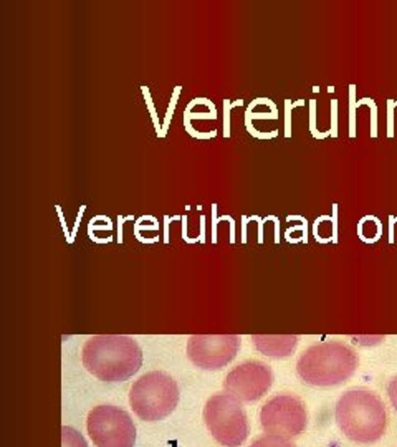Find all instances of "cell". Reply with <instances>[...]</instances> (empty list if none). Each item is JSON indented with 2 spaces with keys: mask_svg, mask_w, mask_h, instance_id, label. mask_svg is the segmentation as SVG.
Listing matches in <instances>:
<instances>
[{
  "mask_svg": "<svg viewBox=\"0 0 397 447\" xmlns=\"http://www.w3.org/2000/svg\"><path fill=\"white\" fill-rule=\"evenodd\" d=\"M338 204H333V214H331V242L338 243Z\"/></svg>",
  "mask_w": 397,
  "mask_h": 447,
  "instance_id": "24",
  "label": "cell"
},
{
  "mask_svg": "<svg viewBox=\"0 0 397 447\" xmlns=\"http://www.w3.org/2000/svg\"><path fill=\"white\" fill-rule=\"evenodd\" d=\"M61 447H88V444L77 429L61 426Z\"/></svg>",
  "mask_w": 397,
  "mask_h": 447,
  "instance_id": "11",
  "label": "cell"
},
{
  "mask_svg": "<svg viewBox=\"0 0 397 447\" xmlns=\"http://www.w3.org/2000/svg\"><path fill=\"white\" fill-rule=\"evenodd\" d=\"M86 429L96 447H134L136 426L129 412L116 406H96L88 412Z\"/></svg>",
  "mask_w": 397,
  "mask_h": 447,
  "instance_id": "6",
  "label": "cell"
},
{
  "mask_svg": "<svg viewBox=\"0 0 397 447\" xmlns=\"http://www.w3.org/2000/svg\"><path fill=\"white\" fill-rule=\"evenodd\" d=\"M129 217V215H128ZM128 217H122V215H119L118 217V242L121 243L122 242V226H125V220H128Z\"/></svg>",
  "mask_w": 397,
  "mask_h": 447,
  "instance_id": "34",
  "label": "cell"
},
{
  "mask_svg": "<svg viewBox=\"0 0 397 447\" xmlns=\"http://www.w3.org/2000/svg\"><path fill=\"white\" fill-rule=\"evenodd\" d=\"M273 384V369L270 364L258 360H247L232 368L224 379V388L240 401H257Z\"/></svg>",
  "mask_w": 397,
  "mask_h": 447,
  "instance_id": "9",
  "label": "cell"
},
{
  "mask_svg": "<svg viewBox=\"0 0 397 447\" xmlns=\"http://www.w3.org/2000/svg\"><path fill=\"white\" fill-rule=\"evenodd\" d=\"M308 105H310V131L313 134V138L323 141L328 136H331L330 130L321 133V131H318V128H316V100H310V101H308Z\"/></svg>",
  "mask_w": 397,
  "mask_h": 447,
  "instance_id": "16",
  "label": "cell"
},
{
  "mask_svg": "<svg viewBox=\"0 0 397 447\" xmlns=\"http://www.w3.org/2000/svg\"><path fill=\"white\" fill-rule=\"evenodd\" d=\"M242 105H243V100H237V101H230L227 98L224 100V136L227 139L230 138V111L232 108H237Z\"/></svg>",
  "mask_w": 397,
  "mask_h": 447,
  "instance_id": "18",
  "label": "cell"
},
{
  "mask_svg": "<svg viewBox=\"0 0 397 447\" xmlns=\"http://www.w3.org/2000/svg\"><path fill=\"white\" fill-rule=\"evenodd\" d=\"M249 220H257L258 222V243H263V224H265V219L260 217V215H250Z\"/></svg>",
  "mask_w": 397,
  "mask_h": 447,
  "instance_id": "29",
  "label": "cell"
},
{
  "mask_svg": "<svg viewBox=\"0 0 397 447\" xmlns=\"http://www.w3.org/2000/svg\"><path fill=\"white\" fill-rule=\"evenodd\" d=\"M395 222H397V217H395Z\"/></svg>",
  "mask_w": 397,
  "mask_h": 447,
  "instance_id": "40",
  "label": "cell"
},
{
  "mask_svg": "<svg viewBox=\"0 0 397 447\" xmlns=\"http://www.w3.org/2000/svg\"><path fill=\"white\" fill-rule=\"evenodd\" d=\"M55 209H57V214H58V217H60L61 227H63V234L66 237V242L71 243V232H70V229H68V226H66V220H65V215H63V209H61L60 206H55Z\"/></svg>",
  "mask_w": 397,
  "mask_h": 447,
  "instance_id": "26",
  "label": "cell"
},
{
  "mask_svg": "<svg viewBox=\"0 0 397 447\" xmlns=\"http://www.w3.org/2000/svg\"><path fill=\"white\" fill-rule=\"evenodd\" d=\"M260 424L266 434L286 439L300 436L308 424L303 399L288 392L271 396L260 409Z\"/></svg>",
  "mask_w": 397,
  "mask_h": 447,
  "instance_id": "7",
  "label": "cell"
},
{
  "mask_svg": "<svg viewBox=\"0 0 397 447\" xmlns=\"http://www.w3.org/2000/svg\"><path fill=\"white\" fill-rule=\"evenodd\" d=\"M331 138H338V100L331 101Z\"/></svg>",
  "mask_w": 397,
  "mask_h": 447,
  "instance_id": "23",
  "label": "cell"
},
{
  "mask_svg": "<svg viewBox=\"0 0 397 447\" xmlns=\"http://www.w3.org/2000/svg\"><path fill=\"white\" fill-rule=\"evenodd\" d=\"M250 338L260 353L271 358L290 356L300 340L296 335H252Z\"/></svg>",
  "mask_w": 397,
  "mask_h": 447,
  "instance_id": "10",
  "label": "cell"
},
{
  "mask_svg": "<svg viewBox=\"0 0 397 447\" xmlns=\"http://www.w3.org/2000/svg\"><path fill=\"white\" fill-rule=\"evenodd\" d=\"M387 394H389V399H391V404H392L394 411L397 412V376H394L391 381H389Z\"/></svg>",
  "mask_w": 397,
  "mask_h": 447,
  "instance_id": "25",
  "label": "cell"
},
{
  "mask_svg": "<svg viewBox=\"0 0 397 447\" xmlns=\"http://www.w3.org/2000/svg\"><path fill=\"white\" fill-rule=\"evenodd\" d=\"M296 106H305V100H298L295 103L285 100V138H291V110Z\"/></svg>",
  "mask_w": 397,
  "mask_h": 447,
  "instance_id": "19",
  "label": "cell"
},
{
  "mask_svg": "<svg viewBox=\"0 0 397 447\" xmlns=\"http://www.w3.org/2000/svg\"><path fill=\"white\" fill-rule=\"evenodd\" d=\"M359 364V356L341 341H323L311 344L298 358L296 373L310 386H336L348 381Z\"/></svg>",
  "mask_w": 397,
  "mask_h": 447,
  "instance_id": "3",
  "label": "cell"
},
{
  "mask_svg": "<svg viewBox=\"0 0 397 447\" xmlns=\"http://www.w3.org/2000/svg\"><path fill=\"white\" fill-rule=\"evenodd\" d=\"M249 215H242V243H245L247 242V235H249V232H247V227H249Z\"/></svg>",
  "mask_w": 397,
  "mask_h": 447,
  "instance_id": "31",
  "label": "cell"
},
{
  "mask_svg": "<svg viewBox=\"0 0 397 447\" xmlns=\"http://www.w3.org/2000/svg\"><path fill=\"white\" fill-rule=\"evenodd\" d=\"M182 239L186 240L187 243H195L198 242V239H190V237L187 235V215H182Z\"/></svg>",
  "mask_w": 397,
  "mask_h": 447,
  "instance_id": "30",
  "label": "cell"
},
{
  "mask_svg": "<svg viewBox=\"0 0 397 447\" xmlns=\"http://www.w3.org/2000/svg\"><path fill=\"white\" fill-rule=\"evenodd\" d=\"M218 222H220V219L217 217V204L214 202L212 204V242H217V226Z\"/></svg>",
  "mask_w": 397,
  "mask_h": 447,
  "instance_id": "27",
  "label": "cell"
},
{
  "mask_svg": "<svg viewBox=\"0 0 397 447\" xmlns=\"http://www.w3.org/2000/svg\"><path fill=\"white\" fill-rule=\"evenodd\" d=\"M250 447H296L290 439L273 436V434H263L257 437L255 441L250 444Z\"/></svg>",
  "mask_w": 397,
  "mask_h": 447,
  "instance_id": "12",
  "label": "cell"
},
{
  "mask_svg": "<svg viewBox=\"0 0 397 447\" xmlns=\"http://www.w3.org/2000/svg\"><path fill=\"white\" fill-rule=\"evenodd\" d=\"M245 128H247V131L255 139H273V138L278 136V130H273V131H268V133H260L257 128L252 125V119L249 116H245Z\"/></svg>",
  "mask_w": 397,
  "mask_h": 447,
  "instance_id": "20",
  "label": "cell"
},
{
  "mask_svg": "<svg viewBox=\"0 0 397 447\" xmlns=\"http://www.w3.org/2000/svg\"><path fill=\"white\" fill-rule=\"evenodd\" d=\"M334 416L341 432L358 444L379 441L387 428L384 403L374 391L366 388L349 389L341 394Z\"/></svg>",
  "mask_w": 397,
  "mask_h": 447,
  "instance_id": "2",
  "label": "cell"
},
{
  "mask_svg": "<svg viewBox=\"0 0 397 447\" xmlns=\"http://www.w3.org/2000/svg\"><path fill=\"white\" fill-rule=\"evenodd\" d=\"M197 239L201 243L205 242V215H201V235H198Z\"/></svg>",
  "mask_w": 397,
  "mask_h": 447,
  "instance_id": "35",
  "label": "cell"
},
{
  "mask_svg": "<svg viewBox=\"0 0 397 447\" xmlns=\"http://www.w3.org/2000/svg\"><path fill=\"white\" fill-rule=\"evenodd\" d=\"M271 220L275 222V243L280 242V220L277 215H271Z\"/></svg>",
  "mask_w": 397,
  "mask_h": 447,
  "instance_id": "36",
  "label": "cell"
},
{
  "mask_svg": "<svg viewBox=\"0 0 397 447\" xmlns=\"http://www.w3.org/2000/svg\"><path fill=\"white\" fill-rule=\"evenodd\" d=\"M395 100H387V138H394V110Z\"/></svg>",
  "mask_w": 397,
  "mask_h": 447,
  "instance_id": "22",
  "label": "cell"
},
{
  "mask_svg": "<svg viewBox=\"0 0 397 447\" xmlns=\"http://www.w3.org/2000/svg\"><path fill=\"white\" fill-rule=\"evenodd\" d=\"M334 91H336V90H334V86H328V93L331 94V93H334Z\"/></svg>",
  "mask_w": 397,
  "mask_h": 447,
  "instance_id": "37",
  "label": "cell"
},
{
  "mask_svg": "<svg viewBox=\"0 0 397 447\" xmlns=\"http://www.w3.org/2000/svg\"><path fill=\"white\" fill-rule=\"evenodd\" d=\"M81 361L88 373L106 383L126 381L139 371L142 350L128 335H94L81 350Z\"/></svg>",
  "mask_w": 397,
  "mask_h": 447,
  "instance_id": "1",
  "label": "cell"
},
{
  "mask_svg": "<svg viewBox=\"0 0 397 447\" xmlns=\"http://www.w3.org/2000/svg\"><path fill=\"white\" fill-rule=\"evenodd\" d=\"M85 211H86V206H81V207H80V212H78V215H77V222H75V227H73V230H71V243L75 242V239H77V235H78L80 222H81V217H83Z\"/></svg>",
  "mask_w": 397,
  "mask_h": 447,
  "instance_id": "28",
  "label": "cell"
},
{
  "mask_svg": "<svg viewBox=\"0 0 397 447\" xmlns=\"http://www.w3.org/2000/svg\"><path fill=\"white\" fill-rule=\"evenodd\" d=\"M394 226H395V215H389V243H394Z\"/></svg>",
  "mask_w": 397,
  "mask_h": 447,
  "instance_id": "32",
  "label": "cell"
},
{
  "mask_svg": "<svg viewBox=\"0 0 397 447\" xmlns=\"http://www.w3.org/2000/svg\"><path fill=\"white\" fill-rule=\"evenodd\" d=\"M179 403V386L164 371H149L129 388V406L142 421H159Z\"/></svg>",
  "mask_w": 397,
  "mask_h": 447,
  "instance_id": "4",
  "label": "cell"
},
{
  "mask_svg": "<svg viewBox=\"0 0 397 447\" xmlns=\"http://www.w3.org/2000/svg\"><path fill=\"white\" fill-rule=\"evenodd\" d=\"M240 335H192L187 341V358L202 369H220L238 355Z\"/></svg>",
  "mask_w": 397,
  "mask_h": 447,
  "instance_id": "8",
  "label": "cell"
},
{
  "mask_svg": "<svg viewBox=\"0 0 397 447\" xmlns=\"http://www.w3.org/2000/svg\"><path fill=\"white\" fill-rule=\"evenodd\" d=\"M174 219V215L170 217V215H164V242H169V224L170 220Z\"/></svg>",
  "mask_w": 397,
  "mask_h": 447,
  "instance_id": "33",
  "label": "cell"
},
{
  "mask_svg": "<svg viewBox=\"0 0 397 447\" xmlns=\"http://www.w3.org/2000/svg\"><path fill=\"white\" fill-rule=\"evenodd\" d=\"M358 98H356V85H349V138H356V110H358Z\"/></svg>",
  "mask_w": 397,
  "mask_h": 447,
  "instance_id": "15",
  "label": "cell"
},
{
  "mask_svg": "<svg viewBox=\"0 0 397 447\" xmlns=\"http://www.w3.org/2000/svg\"><path fill=\"white\" fill-rule=\"evenodd\" d=\"M362 105H367L371 110V138H378V105L373 98H361L358 100L356 106L361 108Z\"/></svg>",
  "mask_w": 397,
  "mask_h": 447,
  "instance_id": "17",
  "label": "cell"
},
{
  "mask_svg": "<svg viewBox=\"0 0 397 447\" xmlns=\"http://www.w3.org/2000/svg\"><path fill=\"white\" fill-rule=\"evenodd\" d=\"M184 128L189 136H192L195 139H212L217 136V131H207V133H202V131H195V128L192 126V123H184Z\"/></svg>",
  "mask_w": 397,
  "mask_h": 447,
  "instance_id": "21",
  "label": "cell"
},
{
  "mask_svg": "<svg viewBox=\"0 0 397 447\" xmlns=\"http://www.w3.org/2000/svg\"><path fill=\"white\" fill-rule=\"evenodd\" d=\"M395 105H397V100H395Z\"/></svg>",
  "mask_w": 397,
  "mask_h": 447,
  "instance_id": "39",
  "label": "cell"
},
{
  "mask_svg": "<svg viewBox=\"0 0 397 447\" xmlns=\"http://www.w3.org/2000/svg\"><path fill=\"white\" fill-rule=\"evenodd\" d=\"M204 423L214 439L225 447H238L249 437V417L240 399L225 392L212 394L204 406Z\"/></svg>",
  "mask_w": 397,
  "mask_h": 447,
  "instance_id": "5",
  "label": "cell"
},
{
  "mask_svg": "<svg viewBox=\"0 0 397 447\" xmlns=\"http://www.w3.org/2000/svg\"><path fill=\"white\" fill-rule=\"evenodd\" d=\"M181 91H182V86H176L174 91H172V98L169 101V106H167V111H166V118H164V123H162V133L159 138H166V134L169 131V126H170V119H172V114L176 111V106H177V100L181 96Z\"/></svg>",
  "mask_w": 397,
  "mask_h": 447,
  "instance_id": "13",
  "label": "cell"
},
{
  "mask_svg": "<svg viewBox=\"0 0 397 447\" xmlns=\"http://www.w3.org/2000/svg\"><path fill=\"white\" fill-rule=\"evenodd\" d=\"M141 91H142V96H144V100H146V106H147V111H149V114H151V119H153V125H154L156 134H157V138H159V136H161V133H162V125L159 123V118H157V113H156V106H154L153 96H151L149 88L144 86V85L141 86Z\"/></svg>",
  "mask_w": 397,
  "mask_h": 447,
  "instance_id": "14",
  "label": "cell"
},
{
  "mask_svg": "<svg viewBox=\"0 0 397 447\" xmlns=\"http://www.w3.org/2000/svg\"><path fill=\"white\" fill-rule=\"evenodd\" d=\"M313 93H319V86H313Z\"/></svg>",
  "mask_w": 397,
  "mask_h": 447,
  "instance_id": "38",
  "label": "cell"
}]
</instances>
